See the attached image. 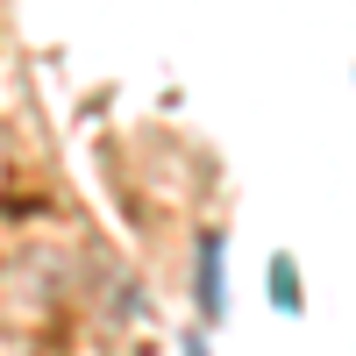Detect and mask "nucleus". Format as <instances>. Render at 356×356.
<instances>
[{
    "label": "nucleus",
    "instance_id": "nucleus-1",
    "mask_svg": "<svg viewBox=\"0 0 356 356\" xmlns=\"http://www.w3.org/2000/svg\"><path fill=\"white\" fill-rule=\"evenodd\" d=\"M221 300H228V292H221V235H207V243H200V307L221 314Z\"/></svg>",
    "mask_w": 356,
    "mask_h": 356
},
{
    "label": "nucleus",
    "instance_id": "nucleus-2",
    "mask_svg": "<svg viewBox=\"0 0 356 356\" xmlns=\"http://www.w3.org/2000/svg\"><path fill=\"white\" fill-rule=\"evenodd\" d=\"M271 285H278V292H271V300H278V314H300V285H292V264H285V257L271 264Z\"/></svg>",
    "mask_w": 356,
    "mask_h": 356
},
{
    "label": "nucleus",
    "instance_id": "nucleus-3",
    "mask_svg": "<svg viewBox=\"0 0 356 356\" xmlns=\"http://www.w3.org/2000/svg\"><path fill=\"white\" fill-rule=\"evenodd\" d=\"M186 356H214V349H207V335H186Z\"/></svg>",
    "mask_w": 356,
    "mask_h": 356
}]
</instances>
